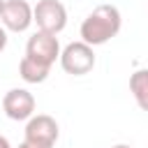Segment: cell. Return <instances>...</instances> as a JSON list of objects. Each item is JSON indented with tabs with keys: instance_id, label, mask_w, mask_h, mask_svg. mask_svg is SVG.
<instances>
[{
	"instance_id": "cell-3",
	"label": "cell",
	"mask_w": 148,
	"mask_h": 148,
	"mask_svg": "<svg viewBox=\"0 0 148 148\" xmlns=\"http://www.w3.org/2000/svg\"><path fill=\"white\" fill-rule=\"evenodd\" d=\"M60 67L72 76H83L95 67V51L86 42H72L60 51Z\"/></svg>"
},
{
	"instance_id": "cell-11",
	"label": "cell",
	"mask_w": 148,
	"mask_h": 148,
	"mask_svg": "<svg viewBox=\"0 0 148 148\" xmlns=\"http://www.w3.org/2000/svg\"><path fill=\"white\" fill-rule=\"evenodd\" d=\"M0 148H12L9 141H7V136H2V134H0Z\"/></svg>"
},
{
	"instance_id": "cell-10",
	"label": "cell",
	"mask_w": 148,
	"mask_h": 148,
	"mask_svg": "<svg viewBox=\"0 0 148 148\" xmlns=\"http://www.w3.org/2000/svg\"><path fill=\"white\" fill-rule=\"evenodd\" d=\"M5 46H7V30L0 25V51H2Z\"/></svg>"
},
{
	"instance_id": "cell-2",
	"label": "cell",
	"mask_w": 148,
	"mask_h": 148,
	"mask_svg": "<svg viewBox=\"0 0 148 148\" xmlns=\"http://www.w3.org/2000/svg\"><path fill=\"white\" fill-rule=\"evenodd\" d=\"M32 23H37V30L58 35L67 25V9L60 0H39L32 7Z\"/></svg>"
},
{
	"instance_id": "cell-12",
	"label": "cell",
	"mask_w": 148,
	"mask_h": 148,
	"mask_svg": "<svg viewBox=\"0 0 148 148\" xmlns=\"http://www.w3.org/2000/svg\"><path fill=\"white\" fill-rule=\"evenodd\" d=\"M111 148H132V146H127V143H116V146H111Z\"/></svg>"
},
{
	"instance_id": "cell-6",
	"label": "cell",
	"mask_w": 148,
	"mask_h": 148,
	"mask_svg": "<svg viewBox=\"0 0 148 148\" xmlns=\"http://www.w3.org/2000/svg\"><path fill=\"white\" fill-rule=\"evenodd\" d=\"M2 109L12 120H30L35 116V97L25 88H12L2 97Z\"/></svg>"
},
{
	"instance_id": "cell-7",
	"label": "cell",
	"mask_w": 148,
	"mask_h": 148,
	"mask_svg": "<svg viewBox=\"0 0 148 148\" xmlns=\"http://www.w3.org/2000/svg\"><path fill=\"white\" fill-rule=\"evenodd\" d=\"M2 28L12 32H25L32 23V7L25 0H7L0 14Z\"/></svg>"
},
{
	"instance_id": "cell-5",
	"label": "cell",
	"mask_w": 148,
	"mask_h": 148,
	"mask_svg": "<svg viewBox=\"0 0 148 148\" xmlns=\"http://www.w3.org/2000/svg\"><path fill=\"white\" fill-rule=\"evenodd\" d=\"M25 56H28V58H32V60H35V62H39V65L51 67V65L60 58V44H58V37H56V35H49V32L37 30L32 37H28Z\"/></svg>"
},
{
	"instance_id": "cell-13",
	"label": "cell",
	"mask_w": 148,
	"mask_h": 148,
	"mask_svg": "<svg viewBox=\"0 0 148 148\" xmlns=\"http://www.w3.org/2000/svg\"><path fill=\"white\" fill-rule=\"evenodd\" d=\"M18 148H35V146H30V143H25V141H23V143H18Z\"/></svg>"
},
{
	"instance_id": "cell-14",
	"label": "cell",
	"mask_w": 148,
	"mask_h": 148,
	"mask_svg": "<svg viewBox=\"0 0 148 148\" xmlns=\"http://www.w3.org/2000/svg\"><path fill=\"white\" fill-rule=\"evenodd\" d=\"M5 2H7V0H0V14H2V7H5Z\"/></svg>"
},
{
	"instance_id": "cell-9",
	"label": "cell",
	"mask_w": 148,
	"mask_h": 148,
	"mask_svg": "<svg viewBox=\"0 0 148 148\" xmlns=\"http://www.w3.org/2000/svg\"><path fill=\"white\" fill-rule=\"evenodd\" d=\"M130 90H132L139 109L148 111V69H136L130 76Z\"/></svg>"
},
{
	"instance_id": "cell-4",
	"label": "cell",
	"mask_w": 148,
	"mask_h": 148,
	"mask_svg": "<svg viewBox=\"0 0 148 148\" xmlns=\"http://www.w3.org/2000/svg\"><path fill=\"white\" fill-rule=\"evenodd\" d=\"M58 134H60L58 123L46 113H37V116H32L28 120L23 141L35 146V148H53L56 141H58Z\"/></svg>"
},
{
	"instance_id": "cell-8",
	"label": "cell",
	"mask_w": 148,
	"mask_h": 148,
	"mask_svg": "<svg viewBox=\"0 0 148 148\" xmlns=\"http://www.w3.org/2000/svg\"><path fill=\"white\" fill-rule=\"evenodd\" d=\"M49 72H51V67L39 65V62H35L28 56H23L21 62H18V74H21V79L25 83H42V81H46Z\"/></svg>"
},
{
	"instance_id": "cell-1",
	"label": "cell",
	"mask_w": 148,
	"mask_h": 148,
	"mask_svg": "<svg viewBox=\"0 0 148 148\" xmlns=\"http://www.w3.org/2000/svg\"><path fill=\"white\" fill-rule=\"evenodd\" d=\"M123 16L116 5H97L81 23V42L88 46H102L120 32Z\"/></svg>"
}]
</instances>
